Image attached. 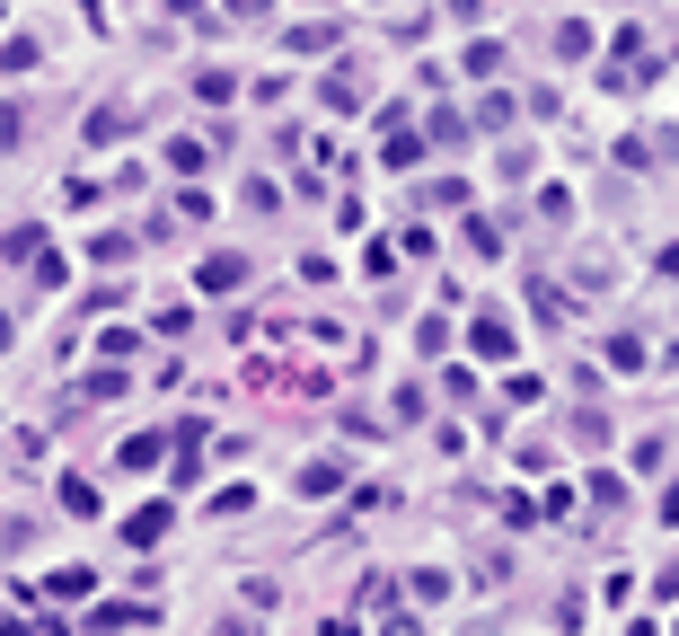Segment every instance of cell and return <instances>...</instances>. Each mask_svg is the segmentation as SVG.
<instances>
[{
	"label": "cell",
	"instance_id": "cell-3",
	"mask_svg": "<svg viewBox=\"0 0 679 636\" xmlns=\"http://www.w3.org/2000/svg\"><path fill=\"white\" fill-rule=\"evenodd\" d=\"M168 522H177V504H142V513L124 522V539H132V548H159V539H168Z\"/></svg>",
	"mask_w": 679,
	"mask_h": 636
},
{
	"label": "cell",
	"instance_id": "cell-13",
	"mask_svg": "<svg viewBox=\"0 0 679 636\" xmlns=\"http://www.w3.org/2000/svg\"><path fill=\"white\" fill-rule=\"evenodd\" d=\"M362 275H371V283H388V275H397V247H388V239H371V247H362Z\"/></svg>",
	"mask_w": 679,
	"mask_h": 636
},
{
	"label": "cell",
	"instance_id": "cell-18",
	"mask_svg": "<svg viewBox=\"0 0 679 636\" xmlns=\"http://www.w3.org/2000/svg\"><path fill=\"white\" fill-rule=\"evenodd\" d=\"M194 98H203V106H221V98H239V80H230V72H203V80H194Z\"/></svg>",
	"mask_w": 679,
	"mask_h": 636
},
{
	"label": "cell",
	"instance_id": "cell-10",
	"mask_svg": "<svg viewBox=\"0 0 679 636\" xmlns=\"http://www.w3.org/2000/svg\"><path fill=\"white\" fill-rule=\"evenodd\" d=\"M27 257H44V221H18L10 230V266H27Z\"/></svg>",
	"mask_w": 679,
	"mask_h": 636
},
{
	"label": "cell",
	"instance_id": "cell-20",
	"mask_svg": "<svg viewBox=\"0 0 679 636\" xmlns=\"http://www.w3.org/2000/svg\"><path fill=\"white\" fill-rule=\"evenodd\" d=\"M662 522H679V486H670V495H662Z\"/></svg>",
	"mask_w": 679,
	"mask_h": 636
},
{
	"label": "cell",
	"instance_id": "cell-11",
	"mask_svg": "<svg viewBox=\"0 0 679 636\" xmlns=\"http://www.w3.org/2000/svg\"><path fill=\"white\" fill-rule=\"evenodd\" d=\"M53 495H62V513H98V486H89V478H62Z\"/></svg>",
	"mask_w": 679,
	"mask_h": 636
},
{
	"label": "cell",
	"instance_id": "cell-5",
	"mask_svg": "<svg viewBox=\"0 0 679 636\" xmlns=\"http://www.w3.org/2000/svg\"><path fill=\"white\" fill-rule=\"evenodd\" d=\"M335 486H345V469H335V460H300V478H292V495H335Z\"/></svg>",
	"mask_w": 679,
	"mask_h": 636
},
{
	"label": "cell",
	"instance_id": "cell-8",
	"mask_svg": "<svg viewBox=\"0 0 679 636\" xmlns=\"http://www.w3.org/2000/svg\"><path fill=\"white\" fill-rule=\"evenodd\" d=\"M124 133H132L124 106H98V115H89V142H124Z\"/></svg>",
	"mask_w": 679,
	"mask_h": 636
},
{
	"label": "cell",
	"instance_id": "cell-12",
	"mask_svg": "<svg viewBox=\"0 0 679 636\" xmlns=\"http://www.w3.org/2000/svg\"><path fill=\"white\" fill-rule=\"evenodd\" d=\"M283 44H292V53H335V27H326V18H318V27H292V36H283Z\"/></svg>",
	"mask_w": 679,
	"mask_h": 636
},
{
	"label": "cell",
	"instance_id": "cell-4",
	"mask_svg": "<svg viewBox=\"0 0 679 636\" xmlns=\"http://www.w3.org/2000/svg\"><path fill=\"white\" fill-rule=\"evenodd\" d=\"M115 469H124V478H151V469H159V433H132V442H115Z\"/></svg>",
	"mask_w": 679,
	"mask_h": 636
},
{
	"label": "cell",
	"instance_id": "cell-6",
	"mask_svg": "<svg viewBox=\"0 0 679 636\" xmlns=\"http://www.w3.org/2000/svg\"><path fill=\"white\" fill-rule=\"evenodd\" d=\"M89 619H98V627H151V619H159V610H142V601H98V610H89Z\"/></svg>",
	"mask_w": 679,
	"mask_h": 636
},
{
	"label": "cell",
	"instance_id": "cell-15",
	"mask_svg": "<svg viewBox=\"0 0 679 636\" xmlns=\"http://www.w3.org/2000/svg\"><path fill=\"white\" fill-rule=\"evenodd\" d=\"M433 354H450V328H441V318H424V328H415V362H433Z\"/></svg>",
	"mask_w": 679,
	"mask_h": 636
},
{
	"label": "cell",
	"instance_id": "cell-19",
	"mask_svg": "<svg viewBox=\"0 0 679 636\" xmlns=\"http://www.w3.org/2000/svg\"><path fill=\"white\" fill-rule=\"evenodd\" d=\"M653 266H662V275H679V239H670V247H662V257H653Z\"/></svg>",
	"mask_w": 679,
	"mask_h": 636
},
{
	"label": "cell",
	"instance_id": "cell-1",
	"mask_svg": "<svg viewBox=\"0 0 679 636\" xmlns=\"http://www.w3.org/2000/svg\"><path fill=\"white\" fill-rule=\"evenodd\" d=\"M467 345H477L486 362H512V354H521V336H512V318H503V309H477V328H467Z\"/></svg>",
	"mask_w": 679,
	"mask_h": 636
},
{
	"label": "cell",
	"instance_id": "cell-2",
	"mask_svg": "<svg viewBox=\"0 0 679 636\" xmlns=\"http://www.w3.org/2000/svg\"><path fill=\"white\" fill-rule=\"evenodd\" d=\"M239 283H247V257H230V247L194 266V292H239Z\"/></svg>",
	"mask_w": 679,
	"mask_h": 636
},
{
	"label": "cell",
	"instance_id": "cell-16",
	"mask_svg": "<svg viewBox=\"0 0 679 636\" xmlns=\"http://www.w3.org/2000/svg\"><path fill=\"white\" fill-rule=\"evenodd\" d=\"M467 247H477V257H503V230H495V221L477 213V221H467Z\"/></svg>",
	"mask_w": 679,
	"mask_h": 636
},
{
	"label": "cell",
	"instance_id": "cell-7",
	"mask_svg": "<svg viewBox=\"0 0 679 636\" xmlns=\"http://www.w3.org/2000/svg\"><path fill=\"white\" fill-rule=\"evenodd\" d=\"M556 62H591V27H582V18L556 27Z\"/></svg>",
	"mask_w": 679,
	"mask_h": 636
},
{
	"label": "cell",
	"instance_id": "cell-14",
	"mask_svg": "<svg viewBox=\"0 0 679 636\" xmlns=\"http://www.w3.org/2000/svg\"><path fill=\"white\" fill-rule=\"evenodd\" d=\"M503 124H512V98H503V89L477 98V133H503Z\"/></svg>",
	"mask_w": 679,
	"mask_h": 636
},
{
	"label": "cell",
	"instance_id": "cell-17",
	"mask_svg": "<svg viewBox=\"0 0 679 636\" xmlns=\"http://www.w3.org/2000/svg\"><path fill=\"white\" fill-rule=\"evenodd\" d=\"M80 398H89V407H98V398H124V371H89V380H80Z\"/></svg>",
	"mask_w": 679,
	"mask_h": 636
},
{
	"label": "cell",
	"instance_id": "cell-9",
	"mask_svg": "<svg viewBox=\"0 0 679 636\" xmlns=\"http://www.w3.org/2000/svg\"><path fill=\"white\" fill-rule=\"evenodd\" d=\"M89 266H132V239H124V230H106V239H89Z\"/></svg>",
	"mask_w": 679,
	"mask_h": 636
}]
</instances>
